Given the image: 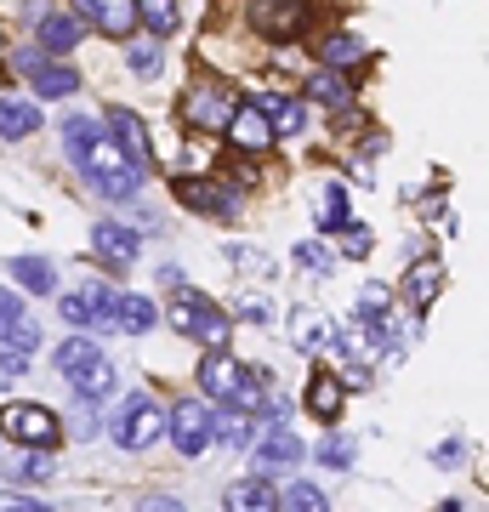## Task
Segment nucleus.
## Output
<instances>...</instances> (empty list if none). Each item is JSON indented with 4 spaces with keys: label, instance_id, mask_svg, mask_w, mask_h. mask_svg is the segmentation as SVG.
Listing matches in <instances>:
<instances>
[{
    "label": "nucleus",
    "instance_id": "a878e982",
    "mask_svg": "<svg viewBox=\"0 0 489 512\" xmlns=\"http://www.w3.org/2000/svg\"><path fill=\"white\" fill-rule=\"evenodd\" d=\"M438 285H444V262H427V268H416V274L404 279V302L410 308H427L438 296Z\"/></svg>",
    "mask_w": 489,
    "mask_h": 512
},
{
    "label": "nucleus",
    "instance_id": "2eb2a0df",
    "mask_svg": "<svg viewBox=\"0 0 489 512\" xmlns=\"http://www.w3.org/2000/svg\"><path fill=\"white\" fill-rule=\"evenodd\" d=\"M69 387H74V393H80L86 404L109 399V393H114V365L103 359V353H91V359H86L80 370H69Z\"/></svg>",
    "mask_w": 489,
    "mask_h": 512
},
{
    "label": "nucleus",
    "instance_id": "4be33fe9",
    "mask_svg": "<svg viewBox=\"0 0 489 512\" xmlns=\"http://www.w3.org/2000/svg\"><path fill=\"white\" fill-rule=\"evenodd\" d=\"M40 131V109L35 103H18V97H0V137L18 143V137H35Z\"/></svg>",
    "mask_w": 489,
    "mask_h": 512
},
{
    "label": "nucleus",
    "instance_id": "412c9836",
    "mask_svg": "<svg viewBox=\"0 0 489 512\" xmlns=\"http://www.w3.org/2000/svg\"><path fill=\"white\" fill-rule=\"evenodd\" d=\"M211 444H228V450H251V444H256L251 410H228V416L211 421Z\"/></svg>",
    "mask_w": 489,
    "mask_h": 512
},
{
    "label": "nucleus",
    "instance_id": "aec40b11",
    "mask_svg": "<svg viewBox=\"0 0 489 512\" xmlns=\"http://www.w3.org/2000/svg\"><path fill=\"white\" fill-rule=\"evenodd\" d=\"M29 80H35V97H40V103H52V97H69L74 86H80V74L63 69V63H46V57H40L35 69H29Z\"/></svg>",
    "mask_w": 489,
    "mask_h": 512
},
{
    "label": "nucleus",
    "instance_id": "6ab92c4d",
    "mask_svg": "<svg viewBox=\"0 0 489 512\" xmlns=\"http://www.w3.org/2000/svg\"><path fill=\"white\" fill-rule=\"evenodd\" d=\"M160 325V308L148 302V296H120L114 302V330H126V336H143V330Z\"/></svg>",
    "mask_w": 489,
    "mask_h": 512
},
{
    "label": "nucleus",
    "instance_id": "bb28decb",
    "mask_svg": "<svg viewBox=\"0 0 489 512\" xmlns=\"http://www.w3.org/2000/svg\"><path fill=\"white\" fill-rule=\"evenodd\" d=\"M262 109H268V126H273V137H296L302 131V103H290V97H262Z\"/></svg>",
    "mask_w": 489,
    "mask_h": 512
},
{
    "label": "nucleus",
    "instance_id": "5701e85b",
    "mask_svg": "<svg viewBox=\"0 0 489 512\" xmlns=\"http://www.w3.org/2000/svg\"><path fill=\"white\" fill-rule=\"evenodd\" d=\"M342 399H347V387L336 382V376H325V370H319V376L308 382V410H313L319 421H325V427H330L336 416H342Z\"/></svg>",
    "mask_w": 489,
    "mask_h": 512
},
{
    "label": "nucleus",
    "instance_id": "2f4dec72",
    "mask_svg": "<svg viewBox=\"0 0 489 512\" xmlns=\"http://www.w3.org/2000/svg\"><path fill=\"white\" fill-rule=\"evenodd\" d=\"M52 473H57V467L46 461V450H29L18 467H6V478H12V484H46Z\"/></svg>",
    "mask_w": 489,
    "mask_h": 512
},
{
    "label": "nucleus",
    "instance_id": "39448f33",
    "mask_svg": "<svg viewBox=\"0 0 489 512\" xmlns=\"http://www.w3.org/2000/svg\"><path fill=\"white\" fill-rule=\"evenodd\" d=\"M211 421H217V410H211L205 399H182L177 410H165V439L194 461V456L211 450Z\"/></svg>",
    "mask_w": 489,
    "mask_h": 512
},
{
    "label": "nucleus",
    "instance_id": "9b49d317",
    "mask_svg": "<svg viewBox=\"0 0 489 512\" xmlns=\"http://www.w3.org/2000/svg\"><path fill=\"white\" fill-rule=\"evenodd\" d=\"M296 461H302V439L290 433L285 421H273L268 439H262V450H256V473L273 478V473H285V467H296Z\"/></svg>",
    "mask_w": 489,
    "mask_h": 512
},
{
    "label": "nucleus",
    "instance_id": "473e14b6",
    "mask_svg": "<svg viewBox=\"0 0 489 512\" xmlns=\"http://www.w3.org/2000/svg\"><path fill=\"white\" fill-rule=\"evenodd\" d=\"M279 507H290V512H325L330 501H325V490H313V484H290V490H279Z\"/></svg>",
    "mask_w": 489,
    "mask_h": 512
},
{
    "label": "nucleus",
    "instance_id": "ddd939ff",
    "mask_svg": "<svg viewBox=\"0 0 489 512\" xmlns=\"http://www.w3.org/2000/svg\"><path fill=\"white\" fill-rule=\"evenodd\" d=\"M228 109H234V103H228V92L205 86V80H200V86H188V103H182V114H188V120H194L200 131H222Z\"/></svg>",
    "mask_w": 489,
    "mask_h": 512
},
{
    "label": "nucleus",
    "instance_id": "f3484780",
    "mask_svg": "<svg viewBox=\"0 0 489 512\" xmlns=\"http://www.w3.org/2000/svg\"><path fill=\"white\" fill-rule=\"evenodd\" d=\"M97 137H103V120H91V114H74V120H63V137H57V143H63V160L80 165V160H86V148L97 143Z\"/></svg>",
    "mask_w": 489,
    "mask_h": 512
},
{
    "label": "nucleus",
    "instance_id": "b1692460",
    "mask_svg": "<svg viewBox=\"0 0 489 512\" xmlns=\"http://www.w3.org/2000/svg\"><path fill=\"white\" fill-rule=\"evenodd\" d=\"M308 97L313 103H325V109H347V103H353V86H347L342 69H319L308 80Z\"/></svg>",
    "mask_w": 489,
    "mask_h": 512
},
{
    "label": "nucleus",
    "instance_id": "7ed1b4c3",
    "mask_svg": "<svg viewBox=\"0 0 489 512\" xmlns=\"http://www.w3.org/2000/svg\"><path fill=\"white\" fill-rule=\"evenodd\" d=\"M171 325H177L182 336H200L205 348H228V336H234L228 313H217L205 296L182 291V285H177V302H171Z\"/></svg>",
    "mask_w": 489,
    "mask_h": 512
},
{
    "label": "nucleus",
    "instance_id": "a19ab883",
    "mask_svg": "<svg viewBox=\"0 0 489 512\" xmlns=\"http://www.w3.org/2000/svg\"><path fill=\"white\" fill-rule=\"evenodd\" d=\"M461 456H467V444H461V439H450L444 450H438V467H450V461H461Z\"/></svg>",
    "mask_w": 489,
    "mask_h": 512
},
{
    "label": "nucleus",
    "instance_id": "423d86ee",
    "mask_svg": "<svg viewBox=\"0 0 489 512\" xmlns=\"http://www.w3.org/2000/svg\"><path fill=\"white\" fill-rule=\"evenodd\" d=\"M251 29L268 40H296L308 29V0H251Z\"/></svg>",
    "mask_w": 489,
    "mask_h": 512
},
{
    "label": "nucleus",
    "instance_id": "cd10ccee",
    "mask_svg": "<svg viewBox=\"0 0 489 512\" xmlns=\"http://www.w3.org/2000/svg\"><path fill=\"white\" fill-rule=\"evenodd\" d=\"M177 0H137V23H148V29H154V35H171V29H177Z\"/></svg>",
    "mask_w": 489,
    "mask_h": 512
},
{
    "label": "nucleus",
    "instance_id": "58836bf2",
    "mask_svg": "<svg viewBox=\"0 0 489 512\" xmlns=\"http://www.w3.org/2000/svg\"><path fill=\"white\" fill-rule=\"evenodd\" d=\"M347 234V256H370V228H359V222H342Z\"/></svg>",
    "mask_w": 489,
    "mask_h": 512
},
{
    "label": "nucleus",
    "instance_id": "f704fd0d",
    "mask_svg": "<svg viewBox=\"0 0 489 512\" xmlns=\"http://www.w3.org/2000/svg\"><path fill=\"white\" fill-rule=\"evenodd\" d=\"M319 222H325V228H342V222H353V217H347V188H342V183L325 188V200H319Z\"/></svg>",
    "mask_w": 489,
    "mask_h": 512
},
{
    "label": "nucleus",
    "instance_id": "9d476101",
    "mask_svg": "<svg viewBox=\"0 0 489 512\" xmlns=\"http://www.w3.org/2000/svg\"><path fill=\"white\" fill-rule=\"evenodd\" d=\"M91 251L103 256L109 268H131L137 251H143V239H137V228H126V222H97V228H91Z\"/></svg>",
    "mask_w": 489,
    "mask_h": 512
},
{
    "label": "nucleus",
    "instance_id": "0eeeda50",
    "mask_svg": "<svg viewBox=\"0 0 489 512\" xmlns=\"http://www.w3.org/2000/svg\"><path fill=\"white\" fill-rule=\"evenodd\" d=\"M222 131L234 137L239 154H268L273 148V126H268V109L262 103H234L228 120H222Z\"/></svg>",
    "mask_w": 489,
    "mask_h": 512
},
{
    "label": "nucleus",
    "instance_id": "c756f323",
    "mask_svg": "<svg viewBox=\"0 0 489 512\" xmlns=\"http://www.w3.org/2000/svg\"><path fill=\"white\" fill-rule=\"evenodd\" d=\"M91 353H103L97 342H91V336H69V342H57V353H52V359H57V376H69V370H80V365L91 359Z\"/></svg>",
    "mask_w": 489,
    "mask_h": 512
},
{
    "label": "nucleus",
    "instance_id": "c85d7f7f",
    "mask_svg": "<svg viewBox=\"0 0 489 512\" xmlns=\"http://www.w3.org/2000/svg\"><path fill=\"white\" fill-rule=\"evenodd\" d=\"M319 57H325V69H359V63H364V46H359L353 35H330Z\"/></svg>",
    "mask_w": 489,
    "mask_h": 512
},
{
    "label": "nucleus",
    "instance_id": "20e7f679",
    "mask_svg": "<svg viewBox=\"0 0 489 512\" xmlns=\"http://www.w3.org/2000/svg\"><path fill=\"white\" fill-rule=\"evenodd\" d=\"M0 433L12 444H23V450H52V444L63 439V421H57L46 404H6V410H0Z\"/></svg>",
    "mask_w": 489,
    "mask_h": 512
},
{
    "label": "nucleus",
    "instance_id": "4c0bfd02",
    "mask_svg": "<svg viewBox=\"0 0 489 512\" xmlns=\"http://www.w3.org/2000/svg\"><path fill=\"white\" fill-rule=\"evenodd\" d=\"M296 262H308V268H319V274H330V268H336V256H330L325 245H296Z\"/></svg>",
    "mask_w": 489,
    "mask_h": 512
},
{
    "label": "nucleus",
    "instance_id": "6e6552de",
    "mask_svg": "<svg viewBox=\"0 0 489 512\" xmlns=\"http://www.w3.org/2000/svg\"><path fill=\"white\" fill-rule=\"evenodd\" d=\"M74 12H80L86 29H97L109 40H126L137 29V0H74Z\"/></svg>",
    "mask_w": 489,
    "mask_h": 512
},
{
    "label": "nucleus",
    "instance_id": "e433bc0d",
    "mask_svg": "<svg viewBox=\"0 0 489 512\" xmlns=\"http://www.w3.org/2000/svg\"><path fill=\"white\" fill-rule=\"evenodd\" d=\"M23 370H29V359H23V353H12V348H0V387H12L23 376Z\"/></svg>",
    "mask_w": 489,
    "mask_h": 512
},
{
    "label": "nucleus",
    "instance_id": "37998d69",
    "mask_svg": "<svg viewBox=\"0 0 489 512\" xmlns=\"http://www.w3.org/2000/svg\"><path fill=\"white\" fill-rule=\"evenodd\" d=\"M69 433H74V439H91L97 427H91V416H86V410H80V416H74V427H69Z\"/></svg>",
    "mask_w": 489,
    "mask_h": 512
},
{
    "label": "nucleus",
    "instance_id": "f257e3e1",
    "mask_svg": "<svg viewBox=\"0 0 489 512\" xmlns=\"http://www.w3.org/2000/svg\"><path fill=\"white\" fill-rule=\"evenodd\" d=\"M74 171H80V177H86V183L97 188V194H103V200L131 205L137 194H143V165L131 160V154H120L109 131H103V137H97V143L86 148V160L74 165Z\"/></svg>",
    "mask_w": 489,
    "mask_h": 512
},
{
    "label": "nucleus",
    "instance_id": "72a5a7b5",
    "mask_svg": "<svg viewBox=\"0 0 489 512\" xmlns=\"http://www.w3.org/2000/svg\"><path fill=\"white\" fill-rule=\"evenodd\" d=\"M114 302H120V291H114V285H91V296H86V308H91V325L114 330Z\"/></svg>",
    "mask_w": 489,
    "mask_h": 512
},
{
    "label": "nucleus",
    "instance_id": "393cba45",
    "mask_svg": "<svg viewBox=\"0 0 489 512\" xmlns=\"http://www.w3.org/2000/svg\"><path fill=\"white\" fill-rule=\"evenodd\" d=\"M0 348H12V353H29L40 348V325H29L23 313H0Z\"/></svg>",
    "mask_w": 489,
    "mask_h": 512
},
{
    "label": "nucleus",
    "instance_id": "1a4fd4ad",
    "mask_svg": "<svg viewBox=\"0 0 489 512\" xmlns=\"http://www.w3.org/2000/svg\"><path fill=\"white\" fill-rule=\"evenodd\" d=\"M103 131L114 137V148L120 154H131L137 165L154 160V143H148V126H143V114H131V109H109L103 114Z\"/></svg>",
    "mask_w": 489,
    "mask_h": 512
},
{
    "label": "nucleus",
    "instance_id": "dca6fc26",
    "mask_svg": "<svg viewBox=\"0 0 489 512\" xmlns=\"http://www.w3.org/2000/svg\"><path fill=\"white\" fill-rule=\"evenodd\" d=\"M234 512H279V490H273L268 478L256 473V478H245V484H234V490L222 495Z\"/></svg>",
    "mask_w": 489,
    "mask_h": 512
},
{
    "label": "nucleus",
    "instance_id": "4468645a",
    "mask_svg": "<svg viewBox=\"0 0 489 512\" xmlns=\"http://www.w3.org/2000/svg\"><path fill=\"white\" fill-rule=\"evenodd\" d=\"M35 35H40V52H74L80 35H86V23L74 18V12H40Z\"/></svg>",
    "mask_w": 489,
    "mask_h": 512
},
{
    "label": "nucleus",
    "instance_id": "a211bd4d",
    "mask_svg": "<svg viewBox=\"0 0 489 512\" xmlns=\"http://www.w3.org/2000/svg\"><path fill=\"white\" fill-rule=\"evenodd\" d=\"M12 285H23L29 296H52L57 291V268L46 256H18L12 262Z\"/></svg>",
    "mask_w": 489,
    "mask_h": 512
},
{
    "label": "nucleus",
    "instance_id": "f03ea898",
    "mask_svg": "<svg viewBox=\"0 0 489 512\" xmlns=\"http://www.w3.org/2000/svg\"><path fill=\"white\" fill-rule=\"evenodd\" d=\"M109 439L120 444V450H148L154 439H165V410L148 399V393H131V399L114 410Z\"/></svg>",
    "mask_w": 489,
    "mask_h": 512
},
{
    "label": "nucleus",
    "instance_id": "c9c22d12",
    "mask_svg": "<svg viewBox=\"0 0 489 512\" xmlns=\"http://www.w3.org/2000/svg\"><path fill=\"white\" fill-rule=\"evenodd\" d=\"M353 456H359V450H353V439H342V433H325V439H319V461H325V467H353Z\"/></svg>",
    "mask_w": 489,
    "mask_h": 512
},
{
    "label": "nucleus",
    "instance_id": "79ce46f5",
    "mask_svg": "<svg viewBox=\"0 0 489 512\" xmlns=\"http://www.w3.org/2000/svg\"><path fill=\"white\" fill-rule=\"evenodd\" d=\"M0 313H23V302H18V291H12V285H0Z\"/></svg>",
    "mask_w": 489,
    "mask_h": 512
},
{
    "label": "nucleus",
    "instance_id": "7c9ffc66",
    "mask_svg": "<svg viewBox=\"0 0 489 512\" xmlns=\"http://www.w3.org/2000/svg\"><path fill=\"white\" fill-rule=\"evenodd\" d=\"M160 46H154V40H131L126 46V69L137 74V80H154V74H160Z\"/></svg>",
    "mask_w": 489,
    "mask_h": 512
},
{
    "label": "nucleus",
    "instance_id": "ea45409f",
    "mask_svg": "<svg viewBox=\"0 0 489 512\" xmlns=\"http://www.w3.org/2000/svg\"><path fill=\"white\" fill-rule=\"evenodd\" d=\"M57 308H63V319H69V325H91V308H86V296H63Z\"/></svg>",
    "mask_w": 489,
    "mask_h": 512
},
{
    "label": "nucleus",
    "instance_id": "f8f14e48",
    "mask_svg": "<svg viewBox=\"0 0 489 512\" xmlns=\"http://www.w3.org/2000/svg\"><path fill=\"white\" fill-rule=\"evenodd\" d=\"M177 200L188 205V211H205V217H239V200H228V188L217 183H200V177H177Z\"/></svg>",
    "mask_w": 489,
    "mask_h": 512
}]
</instances>
